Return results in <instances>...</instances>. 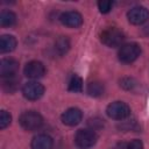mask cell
<instances>
[{
	"label": "cell",
	"instance_id": "1",
	"mask_svg": "<svg viewBox=\"0 0 149 149\" xmlns=\"http://www.w3.org/2000/svg\"><path fill=\"white\" fill-rule=\"evenodd\" d=\"M19 122H20V126L24 130L34 132V130H37V129H40L42 127L43 118H42V115L38 112L27 111V112H23L20 115Z\"/></svg>",
	"mask_w": 149,
	"mask_h": 149
},
{
	"label": "cell",
	"instance_id": "2",
	"mask_svg": "<svg viewBox=\"0 0 149 149\" xmlns=\"http://www.w3.org/2000/svg\"><path fill=\"white\" fill-rule=\"evenodd\" d=\"M140 54H141V47L137 43L132 42V43H125L120 47L118 51V57L120 62L129 64L136 61Z\"/></svg>",
	"mask_w": 149,
	"mask_h": 149
},
{
	"label": "cell",
	"instance_id": "3",
	"mask_svg": "<svg viewBox=\"0 0 149 149\" xmlns=\"http://www.w3.org/2000/svg\"><path fill=\"white\" fill-rule=\"evenodd\" d=\"M98 135L92 129H79L74 135V143L79 149H88L97 143Z\"/></svg>",
	"mask_w": 149,
	"mask_h": 149
},
{
	"label": "cell",
	"instance_id": "4",
	"mask_svg": "<svg viewBox=\"0 0 149 149\" xmlns=\"http://www.w3.org/2000/svg\"><path fill=\"white\" fill-rule=\"evenodd\" d=\"M100 40L105 45L109 48H114V47H119L123 42L125 35L120 29L115 27H109L102 30L100 35Z\"/></svg>",
	"mask_w": 149,
	"mask_h": 149
},
{
	"label": "cell",
	"instance_id": "5",
	"mask_svg": "<svg viewBox=\"0 0 149 149\" xmlns=\"http://www.w3.org/2000/svg\"><path fill=\"white\" fill-rule=\"evenodd\" d=\"M106 113L111 119L123 120L130 115V108L123 101H114L107 106Z\"/></svg>",
	"mask_w": 149,
	"mask_h": 149
},
{
	"label": "cell",
	"instance_id": "6",
	"mask_svg": "<svg viewBox=\"0 0 149 149\" xmlns=\"http://www.w3.org/2000/svg\"><path fill=\"white\" fill-rule=\"evenodd\" d=\"M22 94L28 100H38L44 94V86L38 81H28L22 87Z\"/></svg>",
	"mask_w": 149,
	"mask_h": 149
},
{
	"label": "cell",
	"instance_id": "7",
	"mask_svg": "<svg viewBox=\"0 0 149 149\" xmlns=\"http://www.w3.org/2000/svg\"><path fill=\"white\" fill-rule=\"evenodd\" d=\"M127 19L132 24H142L149 20V10L143 6H135L128 10Z\"/></svg>",
	"mask_w": 149,
	"mask_h": 149
},
{
	"label": "cell",
	"instance_id": "8",
	"mask_svg": "<svg viewBox=\"0 0 149 149\" xmlns=\"http://www.w3.org/2000/svg\"><path fill=\"white\" fill-rule=\"evenodd\" d=\"M19 70V62L14 58H2L0 62V76L1 78H8L16 76Z\"/></svg>",
	"mask_w": 149,
	"mask_h": 149
},
{
	"label": "cell",
	"instance_id": "9",
	"mask_svg": "<svg viewBox=\"0 0 149 149\" xmlns=\"http://www.w3.org/2000/svg\"><path fill=\"white\" fill-rule=\"evenodd\" d=\"M23 72L26 74V77H28L30 79H38L44 76L45 68H44L43 63H41L38 61H31L26 64Z\"/></svg>",
	"mask_w": 149,
	"mask_h": 149
},
{
	"label": "cell",
	"instance_id": "10",
	"mask_svg": "<svg viewBox=\"0 0 149 149\" xmlns=\"http://www.w3.org/2000/svg\"><path fill=\"white\" fill-rule=\"evenodd\" d=\"M59 20L64 26H66L69 28H78L83 24V16L80 13H78L76 10L64 12L59 16Z\"/></svg>",
	"mask_w": 149,
	"mask_h": 149
},
{
	"label": "cell",
	"instance_id": "11",
	"mask_svg": "<svg viewBox=\"0 0 149 149\" xmlns=\"http://www.w3.org/2000/svg\"><path fill=\"white\" fill-rule=\"evenodd\" d=\"M81 119H83V112L77 107H71V108L66 109L61 116L62 122L70 127L77 126L81 121Z\"/></svg>",
	"mask_w": 149,
	"mask_h": 149
},
{
	"label": "cell",
	"instance_id": "12",
	"mask_svg": "<svg viewBox=\"0 0 149 149\" xmlns=\"http://www.w3.org/2000/svg\"><path fill=\"white\" fill-rule=\"evenodd\" d=\"M52 146H54V141L51 136L47 134L36 135L31 140V143H30L31 149H52Z\"/></svg>",
	"mask_w": 149,
	"mask_h": 149
},
{
	"label": "cell",
	"instance_id": "13",
	"mask_svg": "<svg viewBox=\"0 0 149 149\" xmlns=\"http://www.w3.org/2000/svg\"><path fill=\"white\" fill-rule=\"evenodd\" d=\"M16 38L13 35H2L0 37V51L2 54L10 52L16 48Z\"/></svg>",
	"mask_w": 149,
	"mask_h": 149
},
{
	"label": "cell",
	"instance_id": "14",
	"mask_svg": "<svg viewBox=\"0 0 149 149\" xmlns=\"http://www.w3.org/2000/svg\"><path fill=\"white\" fill-rule=\"evenodd\" d=\"M70 49V41L68 37L65 36H61L56 40L55 44H54V51L59 55V56H63L64 54H66Z\"/></svg>",
	"mask_w": 149,
	"mask_h": 149
},
{
	"label": "cell",
	"instance_id": "15",
	"mask_svg": "<svg viewBox=\"0 0 149 149\" xmlns=\"http://www.w3.org/2000/svg\"><path fill=\"white\" fill-rule=\"evenodd\" d=\"M16 22V15L12 10H2L0 14L1 27H12Z\"/></svg>",
	"mask_w": 149,
	"mask_h": 149
},
{
	"label": "cell",
	"instance_id": "16",
	"mask_svg": "<svg viewBox=\"0 0 149 149\" xmlns=\"http://www.w3.org/2000/svg\"><path fill=\"white\" fill-rule=\"evenodd\" d=\"M104 91H105L104 84L100 81H91L87 85V93L91 97H94V98L101 97L104 94Z\"/></svg>",
	"mask_w": 149,
	"mask_h": 149
},
{
	"label": "cell",
	"instance_id": "17",
	"mask_svg": "<svg viewBox=\"0 0 149 149\" xmlns=\"http://www.w3.org/2000/svg\"><path fill=\"white\" fill-rule=\"evenodd\" d=\"M17 84H19V79L16 76L14 77H8V78H2V88L6 92H14L17 88Z\"/></svg>",
	"mask_w": 149,
	"mask_h": 149
},
{
	"label": "cell",
	"instance_id": "18",
	"mask_svg": "<svg viewBox=\"0 0 149 149\" xmlns=\"http://www.w3.org/2000/svg\"><path fill=\"white\" fill-rule=\"evenodd\" d=\"M69 91L71 92H81L83 91V80L79 76L73 74L69 81Z\"/></svg>",
	"mask_w": 149,
	"mask_h": 149
},
{
	"label": "cell",
	"instance_id": "19",
	"mask_svg": "<svg viewBox=\"0 0 149 149\" xmlns=\"http://www.w3.org/2000/svg\"><path fill=\"white\" fill-rule=\"evenodd\" d=\"M113 6H114V2L111 0H101L98 2V8H99L100 13H102V14L109 13L112 10Z\"/></svg>",
	"mask_w": 149,
	"mask_h": 149
},
{
	"label": "cell",
	"instance_id": "20",
	"mask_svg": "<svg viewBox=\"0 0 149 149\" xmlns=\"http://www.w3.org/2000/svg\"><path fill=\"white\" fill-rule=\"evenodd\" d=\"M12 121V116L7 111H1L0 112V128L5 129L7 126L10 125Z\"/></svg>",
	"mask_w": 149,
	"mask_h": 149
},
{
	"label": "cell",
	"instance_id": "21",
	"mask_svg": "<svg viewBox=\"0 0 149 149\" xmlns=\"http://www.w3.org/2000/svg\"><path fill=\"white\" fill-rule=\"evenodd\" d=\"M120 85L126 90H133V87L136 85V81L134 79H132V78H123L120 81Z\"/></svg>",
	"mask_w": 149,
	"mask_h": 149
},
{
	"label": "cell",
	"instance_id": "22",
	"mask_svg": "<svg viewBox=\"0 0 149 149\" xmlns=\"http://www.w3.org/2000/svg\"><path fill=\"white\" fill-rule=\"evenodd\" d=\"M88 125L91 126V128H90V129H92V130H94V132H95V130H98V129L102 128L104 122H102V120H100V119H98V118H94V119H91V120H90Z\"/></svg>",
	"mask_w": 149,
	"mask_h": 149
},
{
	"label": "cell",
	"instance_id": "23",
	"mask_svg": "<svg viewBox=\"0 0 149 149\" xmlns=\"http://www.w3.org/2000/svg\"><path fill=\"white\" fill-rule=\"evenodd\" d=\"M127 149H143V143L142 141L135 139L129 143H127Z\"/></svg>",
	"mask_w": 149,
	"mask_h": 149
},
{
	"label": "cell",
	"instance_id": "24",
	"mask_svg": "<svg viewBox=\"0 0 149 149\" xmlns=\"http://www.w3.org/2000/svg\"><path fill=\"white\" fill-rule=\"evenodd\" d=\"M114 149H127V143L125 142H121V143H118L116 147Z\"/></svg>",
	"mask_w": 149,
	"mask_h": 149
},
{
	"label": "cell",
	"instance_id": "25",
	"mask_svg": "<svg viewBox=\"0 0 149 149\" xmlns=\"http://www.w3.org/2000/svg\"><path fill=\"white\" fill-rule=\"evenodd\" d=\"M143 33L146 36H149V24H147L144 28H143Z\"/></svg>",
	"mask_w": 149,
	"mask_h": 149
}]
</instances>
